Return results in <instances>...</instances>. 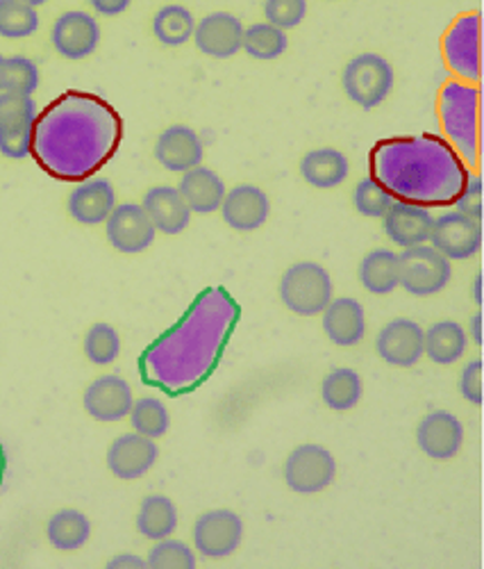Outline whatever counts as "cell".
<instances>
[{
  "mask_svg": "<svg viewBox=\"0 0 484 569\" xmlns=\"http://www.w3.org/2000/svg\"><path fill=\"white\" fill-rule=\"evenodd\" d=\"M37 119V103L28 93L0 91V128L32 126Z\"/></svg>",
  "mask_w": 484,
  "mask_h": 569,
  "instance_id": "40",
  "label": "cell"
},
{
  "mask_svg": "<svg viewBox=\"0 0 484 569\" xmlns=\"http://www.w3.org/2000/svg\"><path fill=\"white\" fill-rule=\"evenodd\" d=\"M191 39L203 56L212 60H230L241 51L244 23L230 12H212L196 21Z\"/></svg>",
  "mask_w": 484,
  "mask_h": 569,
  "instance_id": "17",
  "label": "cell"
},
{
  "mask_svg": "<svg viewBox=\"0 0 484 569\" xmlns=\"http://www.w3.org/2000/svg\"><path fill=\"white\" fill-rule=\"evenodd\" d=\"M427 244L437 249L451 262L471 260L482 249V223L457 210L446 212L434 219Z\"/></svg>",
  "mask_w": 484,
  "mask_h": 569,
  "instance_id": "11",
  "label": "cell"
},
{
  "mask_svg": "<svg viewBox=\"0 0 484 569\" xmlns=\"http://www.w3.org/2000/svg\"><path fill=\"white\" fill-rule=\"evenodd\" d=\"M460 395L471 406L482 403V360L480 358L464 365V369L460 373Z\"/></svg>",
  "mask_w": 484,
  "mask_h": 569,
  "instance_id": "44",
  "label": "cell"
},
{
  "mask_svg": "<svg viewBox=\"0 0 484 569\" xmlns=\"http://www.w3.org/2000/svg\"><path fill=\"white\" fill-rule=\"evenodd\" d=\"M480 323H482V315H480V312H475V315L471 317V323H468V330H466V336H471V338H473L475 347H480V345H482V328H480Z\"/></svg>",
  "mask_w": 484,
  "mask_h": 569,
  "instance_id": "47",
  "label": "cell"
},
{
  "mask_svg": "<svg viewBox=\"0 0 484 569\" xmlns=\"http://www.w3.org/2000/svg\"><path fill=\"white\" fill-rule=\"evenodd\" d=\"M121 137L123 121L108 101L71 89L37 112L30 156L48 176L82 182L114 158Z\"/></svg>",
  "mask_w": 484,
  "mask_h": 569,
  "instance_id": "2",
  "label": "cell"
},
{
  "mask_svg": "<svg viewBox=\"0 0 484 569\" xmlns=\"http://www.w3.org/2000/svg\"><path fill=\"white\" fill-rule=\"evenodd\" d=\"M282 306L299 317H316L332 297V278L319 262H296L289 267L278 284Z\"/></svg>",
  "mask_w": 484,
  "mask_h": 569,
  "instance_id": "5",
  "label": "cell"
},
{
  "mask_svg": "<svg viewBox=\"0 0 484 569\" xmlns=\"http://www.w3.org/2000/svg\"><path fill=\"white\" fill-rule=\"evenodd\" d=\"M105 234L112 249L123 256H137L153 247L158 230L141 203H117L105 219Z\"/></svg>",
  "mask_w": 484,
  "mask_h": 569,
  "instance_id": "12",
  "label": "cell"
},
{
  "mask_svg": "<svg viewBox=\"0 0 484 569\" xmlns=\"http://www.w3.org/2000/svg\"><path fill=\"white\" fill-rule=\"evenodd\" d=\"M396 199L373 178H362L353 189V208L366 219H382Z\"/></svg>",
  "mask_w": 484,
  "mask_h": 569,
  "instance_id": "37",
  "label": "cell"
},
{
  "mask_svg": "<svg viewBox=\"0 0 484 569\" xmlns=\"http://www.w3.org/2000/svg\"><path fill=\"white\" fill-rule=\"evenodd\" d=\"M128 417H130V423H132V431L139 433V436H147L151 440L164 438L171 429L169 408L155 397L134 399Z\"/></svg>",
  "mask_w": 484,
  "mask_h": 569,
  "instance_id": "34",
  "label": "cell"
},
{
  "mask_svg": "<svg viewBox=\"0 0 484 569\" xmlns=\"http://www.w3.org/2000/svg\"><path fill=\"white\" fill-rule=\"evenodd\" d=\"M132 0H89V6L101 17H119L130 8Z\"/></svg>",
  "mask_w": 484,
  "mask_h": 569,
  "instance_id": "45",
  "label": "cell"
},
{
  "mask_svg": "<svg viewBox=\"0 0 484 569\" xmlns=\"http://www.w3.org/2000/svg\"><path fill=\"white\" fill-rule=\"evenodd\" d=\"M282 477L286 488L296 495H316L332 486L336 477V460L321 445H301L286 456Z\"/></svg>",
  "mask_w": 484,
  "mask_h": 569,
  "instance_id": "8",
  "label": "cell"
},
{
  "mask_svg": "<svg viewBox=\"0 0 484 569\" xmlns=\"http://www.w3.org/2000/svg\"><path fill=\"white\" fill-rule=\"evenodd\" d=\"M362 288L369 295L384 297L399 288V253L392 249H373L369 251L357 269Z\"/></svg>",
  "mask_w": 484,
  "mask_h": 569,
  "instance_id": "28",
  "label": "cell"
},
{
  "mask_svg": "<svg viewBox=\"0 0 484 569\" xmlns=\"http://www.w3.org/2000/svg\"><path fill=\"white\" fill-rule=\"evenodd\" d=\"M369 167L396 201L425 210L453 206L471 176L451 141L430 132L377 141Z\"/></svg>",
  "mask_w": 484,
  "mask_h": 569,
  "instance_id": "3",
  "label": "cell"
},
{
  "mask_svg": "<svg viewBox=\"0 0 484 569\" xmlns=\"http://www.w3.org/2000/svg\"><path fill=\"white\" fill-rule=\"evenodd\" d=\"M147 562L153 569H193L196 567V551H193L186 542L169 536L155 542Z\"/></svg>",
  "mask_w": 484,
  "mask_h": 569,
  "instance_id": "38",
  "label": "cell"
},
{
  "mask_svg": "<svg viewBox=\"0 0 484 569\" xmlns=\"http://www.w3.org/2000/svg\"><path fill=\"white\" fill-rule=\"evenodd\" d=\"M82 349H84V356L91 365L108 367L121 353V336L117 333V328L112 323L99 321V323H93L84 333Z\"/></svg>",
  "mask_w": 484,
  "mask_h": 569,
  "instance_id": "35",
  "label": "cell"
},
{
  "mask_svg": "<svg viewBox=\"0 0 484 569\" xmlns=\"http://www.w3.org/2000/svg\"><path fill=\"white\" fill-rule=\"evenodd\" d=\"M178 192L189 206L191 214H212L221 208L228 189L216 171L199 164L182 173Z\"/></svg>",
  "mask_w": 484,
  "mask_h": 569,
  "instance_id": "25",
  "label": "cell"
},
{
  "mask_svg": "<svg viewBox=\"0 0 484 569\" xmlns=\"http://www.w3.org/2000/svg\"><path fill=\"white\" fill-rule=\"evenodd\" d=\"M219 210H221L223 221L232 230L251 232V230L262 228L266 223V219L271 217V201L262 187L244 182V184L232 187L230 192H225Z\"/></svg>",
  "mask_w": 484,
  "mask_h": 569,
  "instance_id": "20",
  "label": "cell"
},
{
  "mask_svg": "<svg viewBox=\"0 0 484 569\" xmlns=\"http://www.w3.org/2000/svg\"><path fill=\"white\" fill-rule=\"evenodd\" d=\"M457 208V212L473 217V219H482V178L480 176H468L466 184L462 187L460 197L453 203Z\"/></svg>",
  "mask_w": 484,
  "mask_h": 569,
  "instance_id": "43",
  "label": "cell"
},
{
  "mask_svg": "<svg viewBox=\"0 0 484 569\" xmlns=\"http://www.w3.org/2000/svg\"><path fill=\"white\" fill-rule=\"evenodd\" d=\"M286 34L284 30L260 21L249 28H244V39H241V51H246L249 58L260 60V62H271L284 56L286 51Z\"/></svg>",
  "mask_w": 484,
  "mask_h": 569,
  "instance_id": "32",
  "label": "cell"
},
{
  "mask_svg": "<svg viewBox=\"0 0 484 569\" xmlns=\"http://www.w3.org/2000/svg\"><path fill=\"white\" fill-rule=\"evenodd\" d=\"M362 395L364 383L351 367H334L321 381V401L334 412L353 410L362 401Z\"/></svg>",
  "mask_w": 484,
  "mask_h": 569,
  "instance_id": "30",
  "label": "cell"
},
{
  "mask_svg": "<svg viewBox=\"0 0 484 569\" xmlns=\"http://www.w3.org/2000/svg\"><path fill=\"white\" fill-rule=\"evenodd\" d=\"M323 315V333L336 347H355L366 336V315L357 299H332Z\"/></svg>",
  "mask_w": 484,
  "mask_h": 569,
  "instance_id": "23",
  "label": "cell"
},
{
  "mask_svg": "<svg viewBox=\"0 0 484 569\" xmlns=\"http://www.w3.org/2000/svg\"><path fill=\"white\" fill-rule=\"evenodd\" d=\"M468 349L466 328L460 321L442 319L430 328H423V356L434 365H455Z\"/></svg>",
  "mask_w": 484,
  "mask_h": 569,
  "instance_id": "26",
  "label": "cell"
},
{
  "mask_svg": "<svg viewBox=\"0 0 484 569\" xmlns=\"http://www.w3.org/2000/svg\"><path fill=\"white\" fill-rule=\"evenodd\" d=\"M375 351L386 365L399 369L419 365L423 358V326L407 317L386 321L375 338Z\"/></svg>",
  "mask_w": 484,
  "mask_h": 569,
  "instance_id": "14",
  "label": "cell"
},
{
  "mask_svg": "<svg viewBox=\"0 0 484 569\" xmlns=\"http://www.w3.org/2000/svg\"><path fill=\"white\" fill-rule=\"evenodd\" d=\"M46 538L60 551H75L89 542L91 521L75 508H62L48 519Z\"/></svg>",
  "mask_w": 484,
  "mask_h": 569,
  "instance_id": "31",
  "label": "cell"
},
{
  "mask_svg": "<svg viewBox=\"0 0 484 569\" xmlns=\"http://www.w3.org/2000/svg\"><path fill=\"white\" fill-rule=\"evenodd\" d=\"M351 173L349 158L332 147L312 149L301 160V176L314 189H334Z\"/></svg>",
  "mask_w": 484,
  "mask_h": 569,
  "instance_id": "27",
  "label": "cell"
},
{
  "mask_svg": "<svg viewBox=\"0 0 484 569\" xmlns=\"http://www.w3.org/2000/svg\"><path fill=\"white\" fill-rule=\"evenodd\" d=\"M330 3H332V0H330Z\"/></svg>",
  "mask_w": 484,
  "mask_h": 569,
  "instance_id": "52",
  "label": "cell"
},
{
  "mask_svg": "<svg viewBox=\"0 0 484 569\" xmlns=\"http://www.w3.org/2000/svg\"><path fill=\"white\" fill-rule=\"evenodd\" d=\"M480 282H482V278H480V273L475 276V280H473V301L480 306L482 303V295H480Z\"/></svg>",
  "mask_w": 484,
  "mask_h": 569,
  "instance_id": "49",
  "label": "cell"
},
{
  "mask_svg": "<svg viewBox=\"0 0 484 569\" xmlns=\"http://www.w3.org/2000/svg\"><path fill=\"white\" fill-rule=\"evenodd\" d=\"M178 529V508L167 495H149L139 503L137 531L147 540H164Z\"/></svg>",
  "mask_w": 484,
  "mask_h": 569,
  "instance_id": "29",
  "label": "cell"
},
{
  "mask_svg": "<svg viewBox=\"0 0 484 569\" xmlns=\"http://www.w3.org/2000/svg\"><path fill=\"white\" fill-rule=\"evenodd\" d=\"M21 3H26V6H30V8H39V6H46L48 0H21Z\"/></svg>",
  "mask_w": 484,
  "mask_h": 569,
  "instance_id": "50",
  "label": "cell"
},
{
  "mask_svg": "<svg viewBox=\"0 0 484 569\" xmlns=\"http://www.w3.org/2000/svg\"><path fill=\"white\" fill-rule=\"evenodd\" d=\"M153 156L167 171L184 173L193 167L203 164V139L193 128L175 123L158 134Z\"/></svg>",
  "mask_w": 484,
  "mask_h": 569,
  "instance_id": "19",
  "label": "cell"
},
{
  "mask_svg": "<svg viewBox=\"0 0 484 569\" xmlns=\"http://www.w3.org/2000/svg\"><path fill=\"white\" fill-rule=\"evenodd\" d=\"M32 126L0 128V156L10 160L28 158L32 151Z\"/></svg>",
  "mask_w": 484,
  "mask_h": 569,
  "instance_id": "42",
  "label": "cell"
},
{
  "mask_svg": "<svg viewBox=\"0 0 484 569\" xmlns=\"http://www.w3.org/2000/svg\"><path fill=\"white\" fill-rule=\"evenodd\" d=\"M3 62H6V58L0 56V91H3Z\"/></svg>",
  "mask_w": 484,
  "mask_h": 569,
  "instance_id": "51",
  "label": "cell"
},
{
  "mask_svg": "<svg viewBox=\"0 0 484 569\" xmlns=\"http://www.w3.org/2000/svg\"><path fill=\"white\" fill-rule=\"evenodd\" d=\"M440 119L451 147L466 167L475 164L480 151V87L464 80L444 84L440 93Z\"/></svg>",
  "mask_w": 484,
  "mask_h": 569,
  "instance_id": "4",
  "label": "cell"
},
{
  "mask_svg": "<svg viewBox=\"0 0 484 569\" xmlns=\"http://www.w3.org/2000/svg\"><path fill=\"white\" fill-rule=\"evenodd\" d=\"M432 223L434 217L430 214V210L403 201H394L392 208L382 217L384 234L401 249L427 244Z\"/></svg>",
  "mask_w": 484,
  "mask_h": 569,
  "instance_id": "22",
  "label": "cell"
},
{
  "mask_svg": "<svg viewBox=\"0 0 484 569\" xmlns=\"http://www.w3.org/2000/svg\"><path fill=\"white\" fill-rule=\"evenodd\" d=\"M39 30L37 8L21 0H0V37L26 39Z\"/></svg>",
  "mask_w": 484,
  "mask_h": 569,
  "instance_id": "36",
  "label": "cell"
},
{
  "mask_svg": "<svg viewBox=\"0 0 484 569\" xmlns=\"http://www.w3.org/2000/svg\"><path fill=\"white\" fill-rule=\"evenodd\" d=\"M451 260L430 244L403 249L399 253V288L412 297H434L448 288Z\"/></svg>",
  "mask_w": 484,
  "mask_h": 569,
  "instance_id": "6",
  "label": "cell"
},
{
  "mask_svg": "<svg viewBox=\"0 0 484 569\" xmlns=\"http://www.w3.org/2000/svg\"><path fill=\"white\" fill-rule=\"evenodd\" d=\"M480 34H482L480 12L460 17L444 34L442 49H444L446 64L464 82H477L482 73Z\"/></svg>",
  "mask_w": 484,
  "mask_h": 569,
  "instance_id": "10",
  "label": "cell"
},
{
  "mask_svg": "<svg viewBox=\"0 0 484 569\" xmlns=\"http://www.w3.org/2000/svg\"><path fill=\"white\" fill-rule=\"evenodd\" d=\"M6 467H8L6 449H3V445H0V486H3V479H6Z\"/></svg>",
  "mask_w": 484,
  "mask_h": 569,
  "instance_id": "48",
  "label": "cell"
},
{
  "mask_svg": "<svg viewBox=\"0 0 484 569\" xmlns=\"http://www.w3.org/2000/svg\"><path fill=\"white\" fill-rule=\"evenodd\" d=\"M239 319L241 306L228 288H205L171 328L143 349L141 381L169 397L199 390L216 371Z\"/></svg>",
  "mask_w": 484,
  "mask_h": 569,
  "instance_id": "1",
  "label": "cell"
},
{
  "mask_svg": "<svg viewBox=\"0 0 484 569\" xmlns=\"http://www.w3.org/2000/svg\"><path fill=\"white\" fill-rule=\"evenodd\" d=\"M141 208L147 210L155 230L162 234H180L191 223V210L180 197L178 187L158 184L151 187L141 199Z\"/></svg>",
  "mask_w": 484,
  "mask_h": 569,
  "instance_id": "24",
  "label": "cell"
},
{
  "mask_svg": "<svg viewBox=\"0 0 484 569\" xmlns=\"http://www.w3.org/2000/svg\"><path fill=\"white\" fill-rule=\"evenodd\" d=\"M149 562L134 553H119L108 562V569H143Z\"/></svg>",
  "mask_w": 484,
  "mask_h": 569,
  "instance_id": "46",
  "label": "cell"
},
{
  "mask_svg": "<svg viewBox=\"0 0 484 569\" xmlns=\"http://www.w3.org/2000/svg\"><path fill=\"white\" fill-rule=\"evenodd\" d=\"M193 549L203 558L219 560L232 556L244 540V521L228 508H216L203 512L191 529Z\"/></svg>",
  "mask_w": 484,
  "mask_h": 569,
  "instance_id": "9",
  "label": "cell"
},
{
  "mask_svg": "<svg viewBox=\"0 0 484 569\" xmlns=\"http://www.w3.org/2000/svg\"><path fill=\"white\" fill-rule=\"evenodd\" d=\"M416 445L432 460H451L462 451L464 426L448 410H434L416 426Z\"/></svg>",
  "mask_w": 484,
  "mask_h": 569,
  "instance_id": "16",
  "label": "cell"
},
{
  "mask_svg": "<svg viewBox=\"0 0 484 569\" xmlns=\"http://www.w3.org/2000/svg\"><path fill=\"white\" fill-rule=\"evenodd\" d=\"M39 87V69L30 58L12 56L3 62V91H17V93H32Z\"/></svg>",
  "mask_w": 484,
  "mask_h": 569,
  "instance_id": "39",
  "label": "cell"
},
{
  "mask_svg": "<svg viewBox=\"0 0 484 569\" xmlns=\"http://www.w3.org/2000/svg\"><path fill=\"white\" fill-rule=\"evenodd\" d=\"M51 43L64 60H84L95 53L101 43V26L89 12L71 10L58 17L51 30Z\"/></svg>",
  "mask_w": 484,
  "mask_h": 569,
  "instance_id": "13",
  "label": "cell"
},
{
  "mask_svg": "<svg viewBox=\"0 0 484 569\" xmlns=\"http://www.w3.org/2000/svg\"><path fill=\"white\" fill-rule=\"evenodd\" d=\"M117 208V192L108 178H87L69 194L67 210L82 226H101Z\"/></svg>",
  "mask_w": 484,
  "mask_h": 569,
  "instance_id": "21",
  "label": "cell"
},
{
  "mask_svg": "<svg viewBox=\"0 0 484 569\" xmlns=\"http://www.w3.org/2000/svg\"><path fill=\"white\" fill-rule=\"evenodd\" d=\"M342 87L355 106L375 110L394 89V67L377 53H362L344 67Z\"/></svg>",
  "mask_w": 484,
  "mask_h": 569,
  "instance_id": "7",
  "label": "cell"
},
{
  "mask_svg": "<svg viewBox=\"0 0 484 569\" xmlns=\"http://www.w3.org/2000/svg\"><path fill=\"white\" fill-rule=\"evenodd\" d=\"M307 14V0H264L266 23L280 30H294Z\"/></svg>",
  "mask_w": 484,
  "mask_h": 569,
  "instance_id": "41",
  "label": "cell"
},
{
  "mask_svg": "<svg viewBox=\"0 0 484 569\" xmlns=\"http://www.w3.org/2000/svg\"><path fill=\"white\" fill-rule=\"evenodd\" d=\"M134 403V395L125 378L117 373L99 376L93 383L87 386L82 395V406L87 415L95 421H121L130 415Z\"/></svg>",
  "mask_w": 484,
  "mask_h": 569,
  "instance_id": "15",
  "label": "cell"
},
{
  "mask_svg": "<svg viewBox=\"0 0 484 569\" xmlns=\"http://www.w3.org/2000/svg\"><path fill=\"white\" fill-rule=\"evenodd\" d=\"M158 458V442L134 431L119 436L108 449V467L121 481H137L141 477H147L155 467Z\"/></svg>",
  "mask_w": 484,
  "mask_h": 569,
  "instance_id": "18",
  "label": "cell"
},
{
  "mask_svg": "<svg viewBox=\"0 0 484 569\" xmlns=\"http://www.w3.org/2000/svg\"><path fill=\"white\" fill-rule=\"evenodd\" d=\"M193 30H196V19L184 6H164L153 17V34L160 43L171 46V49L186 43L193 37Z\"/></svg>",
  "mask_w": 484,
  "mask_h": 569,
  "instance_id": "33",
  "label": "cell"
}]
</instances>
